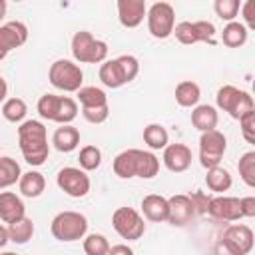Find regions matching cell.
Returning <instances> with one entry per match:
<instances>
[{
  "instance_id": "4316f807",
  "label": "cell",
  "mask_w": 255,
  "mask_h": 255,
  "mask_svg": "<svg viewBox=\"0 0 255 255\" xmlns=\"http://www.w3.org/2000/svg\"><path fill=\"white\" fill-rule=\"evenodd\" d=\"M20 175H22L20 163L10 155H2L0 157V191L20 181Z\"/></svg>"
},
{
  "instance_id": "f1b7e54d",
  "label": "cell",
  "mask_w": 255,
  "mask_h": 255,
  "mask_svg": "<svg viewBox=\"0 0 255 255\" xmlns=\"http://www.w3.org/2000/svg\"><path fill=\"white\" fill-rule=\"evenodd\" d=\"M6 229H8V239L12 243H18V245L28 243L32 239V235H34V223H32L30 217H22V219H18L14 223H8Z\"/></svg>"
},
{
  "instance_id": "8d00e7d4",
  "label": "cell",
  "mask_w": 255,
  "mask_h": 255,
  "mask_svg": "<svg viewBox=\"0 0 255 255\" xmlns=\"http://www.w3.org/2000/svg\"><path fill=\"white\" fill-rule=\"evenodd\" d=\"M82 116L86 118V122L90 124H104L110 116V106H102V108H82Z\"/></svg>"
},
{
  "instance_id": "cb8c5ba5",
  "label": "cell",
  "mask_w": 255,
  "mask_h": 255,
  "mask_svg": "<svg viewBox=\"0 0 255 255\" xmlns=\"http://www.w3.org/2000/svg\"><path fill=\"white\" fill-rule=\"evenodd\" d=\"M18 187H20V193H22L24 197L34 199V197H40V195L44 193V189H46V179H44V175H42L40 171L30 169V171H26V173L20 175Z\"/></svg>"
},
{
  "instance_id": "9c48e42d",
  "label": "cell",
  "mask_w": 255,
  "mask_h": 255,
  "mask_svg": "<svg viewBox=\"0 0 255 255\" xmlns=\"http://www.w3.org/2000/svg\"><path fill=\"white\" fill-rule=\"evenodd\" d=\"M147 30L153 38L165 40L173 34L175 28V10L169 2H155L147 8Z\"/></svg>"
},
{
  "instance_id": "ba28073f",
  "label": "cell",
  "mask_w": 255,
  "mask_h": 255,
  "mask_svg": "<svg viewBox=\"0 0 255 255\" xmlns=\"http://www.w3.org/2000/svg\"><path fill=\"white\" fill-rule=\"evenodd\" d=\"M48 80L56 90L78 92L84 82V72L72 60H56L48 70Z\"/></svg>"
},
{
  "instance_id": "277c9868",
  "label": "cell",
  "mask_w": 255,
  "mask_h": 255,
  "mask_svg": "<svg viewBox=\"0 0 255 255\" xmlns=\"http://www.w3.org/2000/svg\"><path fill=\"white\" fill-rule=\"evenodd\" d=\"M38 114L40 118L48 122H56L60 126H68L78 116V104L76 100L68 96H56V94H44L38 100Z\"/></svg>"
},
{
  "instance_id": "3957f363",
  "label": "cell",
  "mask_w": 255,
  "mask_h": 255,
  "mask_svg": "<svg viewBox=\"0 0 255 255\" xmlns=\"http://www.w3.org/2000/svg\"><path fill=\"white\" fill-rule=\"evenodd\" d=\"M139 72V62L135 56L131 54H122L114 60H106L102 62L100 66V82L106 86V88H122L126 84H129L131 80H135Z\"/></svg>"
},
{
  "instance_id": "d4e9b609",
  "label": "cell",
  "mask_w": 255,
  "mask_h": 255,
  "mask_svg": "<svg viewBox=\"0 0 255 255\" xmlns=\"http://www.w3.org/2000/svg\"><path fill=\"white\" fill-rule=\"evenodd\" d=\"M199 98H201V88L195 82L183 80L175 86V102L181 108H195Z\"/></svg>"
},
{
  "instance_id": "7c38bea8",
  "label": "cell",
  "mask_w": 255,
  "mask_h": 255,
  "mask_svg": "<svg viewBox=\"0 0 255 255\" xmlns=\"http://www.w3.org/2000/svg\"><path fill=\"white\" fill-rule=\"evenodd\" d=\"M173 34L185 46H191V44H197V42L215 44V26L211 22H207V20H197V22H187L185 20V22H179V24H175Z\"/></svg>"
},
{
  "instance_id": "7dc6e473",
  "label": "cell",
  "mask_w": 255,
  "mask_h": 255,
  "mask_svg": "<svg viewBox=\"0 0 255 255\" xmlns=\"http://www.w3.org/2000/svg\"><path fill=\"white\" fill-rule=\"evenodd\" d=\"M0 147H2V143H0Z\"/></svg>"
},
{
  "instance_id": "7bdbcfd3",
  "label": "cell",
  "mask_w": 255,
  "mask_h": 255,
  "mask_svg": "<svg viewBox=\"0 0 255 255\" xmlns=\"http://www.w3.org/2000/svg\"><path fill=\"white\" fill-rule=\"evenodd\" d=\"M6 96H8V84H6V80L0 76V104L6 102Z\"/></svg>"
},
{
  "instance_id": "5bb4252c",
  "label": "cell",
  "mask_w": 255,
  "mask_h": 255,
  "mask_svg": "<svg viewBox=\"0 0 255 255\" xmlns=\"http://www.w3.org/2000/svg\"><path fill=\"white\" fill-rule=\"evenodd\" d=\"M205 211L219 221H237L241 219V209H239V197H229V195H215L207 199Z\"/></svg>"
},
{
  "instance_id": "2e32d148",
  "label": "cell",
  "mask_w": 255,
  "mask_h": 255,
  "mask_svg": "<svg viewBox=\"0 0 255 255\" xmlns=\"http://www.w3.org/2000/svg\"><path fill=\"white\" fill-rule=\"evenodd\" d=\"M28 40V26L20 20H12L0 26V52L8 56V52L24 46Z\"/></svg>"
},
{
  "instance_id": "7402d4cb",
  "label": "cell",
  "mask_w": 255,
  "mask_h": 255,
  "mask_svg": "<svg viewBox=\"0 0 255 255\" xmlns=\"http://www.w3.org/2000/svg\"><path fill=\"white\" fill-rule=\"evenodd\" d=\"M52 143H54V147H56L58 151H62V153L74 151V149L80 145V131H78V128H74L72 124L60 126V128L54 131V135H52Z\"/></svg>"
},
{
  "instance_id": "6da1fadb",
  "label": "cell",
  "mask_w": 255,
  "mask_h": 255,
  "mask_svg": "<svg viewBox=\"0 0 255 255\" xmlns=\"http://www.w3.org/2000/svg\"><path fill=\"white\" fill-rule=\"evenodd\" d=\"M18 145L26 163L36 167L42 165L50 153L46 126L38 120H24L18 128Z\"/></svg>"
},
{
  "instance_id": "5b68a950",
  "label": "cell",
  "mask_w": 255,
  "mask_h": 255,
  "mask_svg": "<svg viewBox=\"0 0 255 255\" xmlns=\"http://www.w3.org/2000/svg\"><path fill=\"white\" fill-rule=\"evenodd\" d=\"M52 235L62 243L80 241L88 233V219L80 211H60L50 223Z\"/></svg>"
},
{
  "instance_id": "ac0fdd59",
  "label": "cell",
  "mask_w": 255,
  "mask_h": 255,
  "mask_svg": "<svg viewBox=\"0 0 255 255\" xmlns=\"http://www.w3.org/2000/svg\"><path fill=\"white\" fill-rule=\"evenodd\" d=\"M161 159L171 173H181L191 165V149L185 143H167Z\"/></svg>"
},
{
  "instance_id": "d6986e66",
  "label": "cell",
  "mask_w": 255,
  "mask_h": 255,
  "mask_svg": "<svg viewBox=\"0 0 255 255\" xmlns=\"http://www.w3.org/2000/svg\"><path fill=\"white\" fill-rule=\"evenodd\" d=\"M147 14L143 0H118V18L124 28H137Z\"/></svg>"
},
{
  "instance_id": "e0dca14e",
  "label": "cell",
  "mask_w": 255,
  "mask_h": 255,
  "mask_svg": "<svg viewBox=\"0 0 255 255\" xmlns=\"http://www.w3.org/2000/svg\"><path fill=\"white\" fill-rule=\"evenodd\" d=\"M225 243H229L235 251H239L241 255H247L251 253L253 249V243H255V235H253V229L249 225H243V223H235V225H229L225 231H223V237H221Z\"/></svg>"
},
{
  "instance_id": "484cf974",
  "label": "cell",
  "mask_w": 255,
  "mask_h": 255,
  "mask_svg": "<svg viewBox=\"0 0 255 255\" xmlns=\"http://www.w3.org/2000/svg\"><path fill=\"white\" fill-rule=\"evenodd\" d=\"M247 36H249V30L241 22L233 20V22H227L225 24V28L221 32V42L227 48H241L247 42Z\"/></svg>"
},
{
  "instance_id": "83f0119b",
  "label": "cell",
  "mask_w": 255,
  "mask_h": 255,
  "mask_svg": "<svg viewBox=\"0 0 255 255\" xmlns=\"http://www.w3.org/2000/svg\"><path fill=\"white\" fill-rule=\"evenodd\" d=\"M205 183H207V187H209L211 191L223 193V191H229V187H231V183H233V177H231V173H229L225 167L217 165V167L207 169Z\"/></svg>"
},
{
  "instance_id": "52a82bcc",
  "label": "cell",
  "mask_w": 255,
  "mask_h": 255,
  "mask_svg": "<svg viewBox=\"0 0 255 255\" xmlns=\"http://www.w3.org/2000/svg\"><path fill=\"white\" fill-rule=\"evenodd\" d=\"M215 102H217V108L227 112L233 120H241L249 112H255V102H253L251 94L243 92L231 84H225L217 90Z\"/></svg>"
},
{
  "instance_id": "1f68e13d",
  "label": "cell",
  "mask_w": 255,
  "mask_h": 255,
  "mask_svg": "<svg viewBox=\"0 0 255 255\" xmlns=\"http://www.w3.org/2000/svg\"><path fill=\"white\" fill-rule=\"evenodd\" d=\"M26 114H28V106H26V102L22 98H8L2 104V116H4L6 122L22 124Z\"/></svg>"
},
{
  "instance_id": "ee69618b",
  "label": "cell",
  "mask_w": 255,
  "mask_h": 255,
  "mask_svg": "<svg viewBox=\"0 0 255 255\" xmlns=\"http://www.w3.org/2000/svg\"><path fill=\"white\" fill-rule=\"evenodd\" d=\"M8 241H10V239H8V229L0 223V247H4Z\"/></svg>"
},
{
  "instance_id": "ffe728a7",
  "label": "cell",
  "mask_w": 255,
  "mask_h": 255,
  "mask_svg": "<svg viewBox=\"0 0 255 255\" xmlns=\"http://www.w3.org/2000/svg\"><path fill=\"white\" fill-rule=\"evenodd\" d=\"M26 217V205L20 195L12 191H0V219L4 223H14Z\"/></svg>"
},
{
  "instance_id": "8992f818",
  "label": "cell",
  "mask_w": 255,
  "mask_h": 255,
  "mask_svg": "<svg viewBox=\"0 0 255 255\" xmlns=\"http://www.w3.org/2000/svg\"><path fill=\"white\" fill-rule=\"evenodd\" d=\"M72 56L80 64H102L108 58V44L88 30H80L72 38Z\"/></svg>"
},
{
  "instance_id": "603a6c76",
  "label": "cell",
  "mask_w": 255,
  "mask_h": 255,
  "mask_svg": "<svg viewBox=\"0 0 255 255\" xmlns=\"http://www.w3.org/2000/svg\"><path fill=\"white\" fill-rule=\"evenodd\" d=\"M217 122H219V116H217V110L209 104H201V106H195L193 112H191V124L195 129H199L201 133L203 131H211L217 128Z\"/></svg>"
},
{
  "instance_id": "4fadbf2b",
  "label": "cell",
  "mask_w": 255,
  "mask_h": 255,
  "mask_svg": "<svg viewBox=\"0 0 255 255\" xmlns=\"http://www.w3.org/2000/svg\"><path fill=\"white\" fill-rule=\"evenodd\" d=\"M56 183L70 197H84L92 187L90 177L80 167H62L56 175Z\"/></svg>"
},
{
  "instance_id": "ab89813d",
  "label": "cell",
  "mask_w": 255,
  "mask_h": 255,
  "mask_svg": "<svg viewBox=\"0 0 255 255\" xmlns=\"http://www.w3.org/2000/svg\"><path fill=\"white\" fill-rule=\"evenodd\" d=\"M239 209H241L243 217H255V197L253 195L241 197L239 199Z\"/></svg>"
},
{
  "instance_id": "d6a6232c",
  "label": "cell",
  "mask_w": 255,
  "mask_h": 255,
  "mask_svg": "<svg viewBox=\"0 0 255 255\" xmlns=\"http://www.w3.org/2000/svg\"><path fill=\"white\" fill-rule=\"evenodd\" d=\"M237 169H239V177L243 179V183L253 189L255 187V151H245L239 157Z\"/></svg>"
},
{
  "instance_id": "74e56055",
  "label": "cell",
  "mask_w": 255,
  "mask_h": 255,
  "mask_svg": "<svg viewBox=\"0 0 255 255\" xmlns=\"http://www.w3.org/2000/svg\"><path fill=\"white\" fill-rule=\"evenodd\" d=\"M241 126V133L245 137L247 143H255V112H249L247 116H243L239 120Z\"/></svg>"
},
{
  "instance_id": "30bf717a",
  "label": "cell",
  "mask_w": 255,
  "mask_h": 255,
  "mask_svg": "<svg viewBox=\"0 0 255 255\" xmlns=\"http://www.w3.org/2000/svg\"><path fill=\"white\" fill-rule=\"evenodd\" d=\"M112 227L122 239L128 241H137L145 233L143 217L133 207H118L112 213Z\"/></svg>"
},
{
  "instance_id": "836d02e7",
  "label": "cell",
  "mask_w": 255,
  "mask_h": 255,
  "mask_svg": "<svg viewBox=\"0 0 255 255\" xmlns=\"http://www.w3.org/2000/svg\"><path fill=\"white\" fill-rule=\"evenodd\" d=\"M78 161H80V169H84V171L98 169L100 163H102V151H100V147H96V145H84L80 149Z\"/></svg>"
},
{
  "instance_id": "44dd1931",
  "label": "cell",
  "mask_w": 255,
  "mask_h": 255,
  "mask_svg": "<svg viewBox=\"0 0 255 255\" xmlns=\"http://www.w3.org/2000/svg\"><path fill=\"white\" fill-rule=\"evenodd\" d=\"M141 211L143 217L151 223H161L167 221V213H169V203L167 197L157 195V193H149L141 199Z\"/></svg>"
},
{
  "instance_id": "e575fe53",
  "label": "cell",
  "mask_w": 255,
  "mask_h": 255,
  "mask_svg": "<svg viewBox=\"0 0 255 255\" xmlns=\"http://www.w3.org/2000/svg\"><path fill=\"white\" fill-rule=\"evenodd\" d=\"M110 243L102 233H90L84 237V253L86 255H108Z\"/></svg>"
},
{
  "instance_id": "4dcf8cb0",
  "label": "cell",
  "mask_w": 255,
  "mask_h": 255,
  "mask_svg": "<svg viewBox=\"0 0 255 255\" xmlns=\"http://www.w3.org/2000/svg\"><path fill=\"white\" fill-rule=\"evenodd\" d=\"M78 100L82 104V108H102L108 106V96L104 90L96 88V86H84L78 90Z\"/></svg>"
},
{
  "instance_id": "60d3db41",
  "label": "cell",
  "mask_w": 255,
  "mask_h": 255,
  "mask_svg": "<svg viewBox=\"0 0 255 255\" xmlns=\"http://www.w3.org/2000/svg\"><path fill=\"white\" fill-rule=\"evenodd\" d=\"M213 255H241L239 251H235L229 243H225L223 239H219L215 245H213Z\"/></svg>"
},
{
  "instance_id": "7a4b0ae2",
  "label": "cell",
  "mask_w": 255,
  "mask_h": 255,
  "mask_svg": "<svg viewBox=\"0 0 255 255\" xmlns=\"http://www.w3.org/2000/svg\"><path fill=\"white\" fill-rule=\"evenodd\" d=\"M159 171V159L151 151L143 149H124L114 157V173L122 179L141 177L151 179Z\"/></svg>"
},
{
  "instance_id": "bcb514c9",
  "label": "cell",
  "mask_w": 255,
  "mask_h": 255,
  "mask_svg": "<svg viewBox=\"0 0 255 255\" xmlns=\"http://www.w3.org/2000/svg\"><path fill=\"white\" fill-rule=\"evenodd\" d=\"M0 255H18V253H12V251H4V253H0Z\"/></svg>"
},
{
  "instance_id": "d590c367",
  "label": "cell",
  "mask_w": 255,
  "mask_h": 255,
  "mask_svg": "<svg viewBox=\"0 0 255 255\" xmlns=\"http://www.w3.org/2000/svg\"><path fill=\"white\" fill-rule=\"evenodd\" d=\"M213 10L215 14L225 20V22H233L241 10V2L239 0H215L213 2Z\"/></svg>"
},
{
  "instance_id": "9a60e30c",
  "label": "cell",
  "mask_w": 255,
  "mask_h": 255,
  "mask_svg": "<svg viewBox=\"0 0 255 255\" xmlns=\"http://www.w3.org/2000/svg\"><path fill=\"white\" fill-rule=\"evenodd\" d=\"M169 203V213H167V223H171L173 227H183L187 223L193 221L195 217V205L191 201L189 195H183V193H177V195H171L167 199Z\"/></svg>"
},
{
  "instance_id": "b9f144b4",
  "label": "cell",
  "mask_w": 255,
  "mask_h": 255,
  "mask_svg": "<svg viewBox=\"0 0 255 255\" xmlns=\"http://www.w3.org/2000/svg\"><path fill=\"white\" fill-rule=\"evenodd\" d=\"M108 255H133V249L126 243H118V245H110Z\"/></svg>"
},
{
  "instance_id": "f546056e",
  "label": "cell",
  "mask_w": 255,
  "mask_h": 255,
  "mask_svg": "<svg viewBox=\"0 0 255 255\" xmlns=\"http://www.w3.org/2000/svg\"><path fill=\"white\" fill-rule=\"evenodd\" d=\"M143 141L149 149H163L169 143V133L161 124H149L143 128Z\"/></svg>"
},
{
  "instance_id": "f35d334b",
  "label": "cell",
  "mask_w": 255,
  "mask_h": 255,
  "mask_svg": "<svg viewBox=\"0 0 255 255\" xmlns=\"http://www.w3.org/2000/svg\"><path fill=\"white\" fill-rule=\"evenodd\" d=\"M241 12H243V20H245V28L247 30H253L255 28V2L247 0L241 4Z\"/></svg>"
},
{
  "instance_id": "8fae6325",
  "label": "cell",
  "mask_w": 255,
  "mask_h": 255,
  "mask_svg": "<svg viewBox=\"0 0 255 255\" xmlns=\"http://www.w3.org/2000/svg\"><path fill=\"white\" fill-rule=\"evenodd\" d=\"M227 149V137L219 129L203 131L199 137V163L205 169L217 167Z\"/></svg>"
},
{
  "instance_id": "f6af8a7d",
  "label": "cell",
  "mask_w": 255,
  "mask_h": 255,
  "mask_svg": "<svg viewBox=\"0 0 255 255\" xmlns=\"http://www.w3.org/2000/svg\"><path fill=\"white\" fill-rule=\"evenodd\" d=\"M6 10H8V4H6V0H0V20L6 16Z\"/></svg>"
}]
</instances>
